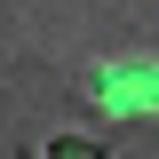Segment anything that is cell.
I'll use <instances>...</instances> for the list:
<instances>
[{"instance_id": "6da1fadb", "label": "cell", "mask_w": 159, "mask_h": 159, "mask_svg": "<svg viewBox=\"0 0 159 159\" xmlns=\"http://www.w3.org/2000/svg\"><path fill=\"white\" fill-rule=\"evenodd\" d=\"M88 96H96L111 119H127V111H159V64H119V72H103Z\"/></svg>"}, {"instance_id": "7a4b0ae2", "label": "cell", "mask_w": 159, "mask_h": 159, "mask_svg": "<svg viewBox=\"0 0 159 159\" xmlns=\"http://www.w3.org/2000/svg\"><path fill=\"white\" fill-rule=\"evenodd\" d=\"M40 159H111L103 143H80V135H56V143H40Z\"/></svg>"}]
</instances>
